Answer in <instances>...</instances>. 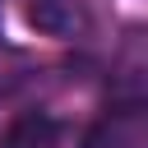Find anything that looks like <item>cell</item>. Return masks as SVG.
I'll return each mask as SVG.
<instances>
[{
    "mask_svg": "<svg viewBox=\"0 0 148 148\" xmlns=\"http://www.w3.org/2000/svg\"><path fill=\"white\" fill-rule=\"evenodd\" d=\"M83 148H148V102L111 106L83 139Z\"/></svg>",
    "mask_w": 148,
    "mask_h": 148,
    "instance_id": "obj_1",
    "label": "cell"
},
{
    "mask_svg": "<svg viewBox=\"0 0 148 148\" xmlns=\"http://www.w3.org/2000/svg\"><path fill=\"white\" fill-rule=\"evenodd\" d=\"M56 143H60V120L37 106L9 116V125L0 130V148H56Z\"/></svg>",
    "mask_w": 148,
    "mask_h": 148,
    "instance_id": "obj_2",
    "label": "cell"
},
{
    "mask_svg": "<svg viewBox=\"0 0 148 148\" xmlns=\"http://www.w3.org/2000/svg\"><path fill=\"white\" fill-rule=\"evenodd\" d=\"M28 23H32L37 32L69 37V32H79L83 14H79V5H74V0H28Z\"/></svg>",
    "mask_w": 148,
    "mask_h": 148,
    "instance_id": "obj_3",
    "label": "cell"
}]
</instances>
